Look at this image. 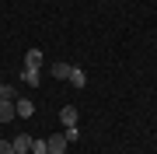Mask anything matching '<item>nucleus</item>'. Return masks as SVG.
I'll return each mask as SVG.
<instances>
[{
	"label": "nucleus",
	"instance_id": "f257e3e1",
	"mask_svg": "<svg viewBox=\"0 0 157 154\" xmlns=\"http://www.w3.org/2000/svg\"><path fill=\"white\" fill-rule=\"evenodd\" d=\"M67 133H52V137H45V147H49L52 154H63V151H67Z\"/></svg>",
	"mask_w": 157,
	"mask_h": 154
},
{
	"label": "nucleus",
	"instance_id": "f03ea898",
	"mask_svg": "<svg viewBox=\"0 0 157 154\" xmlns=\"http://www.w3.org/2000/svg\"><path fill=\"white\" fill-rule=\"evenodd\" d=\"M11 119H17L14 102H11V98H0V123H11Z\"/></svg>",
	"mask_w": 157,
	"mask_h": 154
},
{
	"label": "nucleus",
	"instance_id": "7ed1b4c3",
	"mask_svg": "<svg viewBox=\"0 0 157 154\" xmlns=\"http://www.w3.org/2000/svg\"><path fill=\"white\" fill-rule=\"evenodd\" d=\"M14 109L21 119H28V116H35V102H28V98H14Z\"/></svg>",
	"mask_w": 157,
	"mask_h": 154
},
{
	"label": "nucleus",
	"instance_id": "20e7f679",
	"mask_svg": "<svg viewBox=\"0 0 157 154\" xmlns=\"http://www.w3.org/2000/svg\"><path fill=\"white\" fill-rule=\"evenodd\" d=\"M25 67L28 70H42V49H28L25 53Z\"/></svg>",
	"mask_w": 157,
	"mask_h": 154
},
{
	"label": "nucleus",
	"instance_id": "39448f33",
	"mask_svg": "<svg viewBox=\"0 0 157 154\" xmlns=\"http://www.w3.org/2000/svg\"><path fill=\"white\" fill-rule=\"evenodd\" d=\"M59 119H63V126H77V105H63Z\"/></svg>",
	"mask_w": 157,
	"mask_h": 154
},
{
	"label": "nucleus",
	"instance_id": "423d86ee",
	"mask_svg": "<svg viewBox=\"0 0 157 154\" xmlns=\"http://www.w3.org/2000/svg\"><path fill=\"white\" fill-rule=\"evenodd\" d=\"M21 81H25L28 88H39V84H42V70H28V67H25V70H21Z\"/></svg>",
	"mask_w": 157,
	"mask_h": 154
},
{
	"label": "nucleus",
	"instance_id": "0eeeda50",
	"mask_svg": "<svg viewBox=\"0 0 157 154\" xmlns=\"http://www.w3.org/2000/svg\"><path fill=\"white\" fill-rule=\"evenodd\" d=\"M11 144H14V154H17V151H32V137H28V133H17Z\"/></svg>",
	"mask_w": 157,
	"mask_h": 154
},
{
	"label": "nucleus",
	"instance_id": "6e6552de",
	"mask_svg": "<svg viewBox=\"0 0 157 154\" xmlns=\"http://www.w3.org/2000/svg\"><path fill=\"white\" fill-rule=\"evenodd\" d=\"M70 84H73V88H84V84H87V74H84L80 67H73V70H70Z\"/></svg>",
	"mask_w": 157,
	"mask_h": 154
},
{
	"label": "nucleus",
	"instance_id": "1a4fd4ad",
	"mask_svg": "<svg viewBox=\"0 0 157 154\" xmlns=\"http://www.w3.org/2000/svg\"><path fill=\"white\" fill-rule=\"evenodd\" d=\"M70 63H52V77H59V81H70Z\"/></svg>",
	"mask_w": 157,
	"mask_h": 154
},
{
	"label": "nucleus",
	"instance_id": "9d476101",
	"mask_svg": "<svg viewBox=\"0 0 157 154\" xmlns=\"http://www.w3.org/2000/svg\"><path fill=\"white\" fill-rule=\"evenodd\" d=\"M49 147H45V140H32V154H45Z\"/></svg>",
	"mask_w": 157,
	"mask_h": 154
},
{
	"label": "nucleus",
	"instance_id": "9b49d317",
	"mask_svg": "<svg viewBox=\"0 0 157 154\" xmlns=\"http://www.w3.org/2000/svg\"><path fill=\"white\" fill-rule=\"evenodd\" d=\"M63 133H67V140H77V137H80V126H67Z\"/></svg>",
	"mask_w": 157,
	"mask_h": 154
},
{
	"label": "nucleus",
	"instance_id": "f8f14e48",
	"mask_svg": "<svg viewBox=\"0 0 157 154\" xmlns=\"http://www.w3.org/2000/svg\"><path fill=\"white\" fill-rule=\"evenodd\" d=\"M0 154H14V144L11 140H0Z\"/></svg>",
	"mask_w": 157,
	"mask_h": 154
},
{
	"label": "nucleus",
	"instance_id": "ddd939ff",
	"mask_svg": "<svg viewBox=\"0 0 157 154\" xmlns=\"http://www.w3.org/2000/svg\"><path fill=\"white\" fill-rule=\"evenodd\" d=\"M63 154H70V151H63Z\"/></svg>",
	"mask_w": 157,
	"mask_h": 154
},
{
	"label": "nucleus",
	"instance_id": "4468645a",
	"mask_svg": "<svg viewBox=\"0 0 157 154\" xmlns=\"http://www.w3.org/2000/svg\"><path fill=\"white\" fill-rule=\"evenodd\" d=\"M45 154H52V151H45Z\"/></svg>",
	"mask_w": 157,
	"mask_h": 154
}]
</instances>
